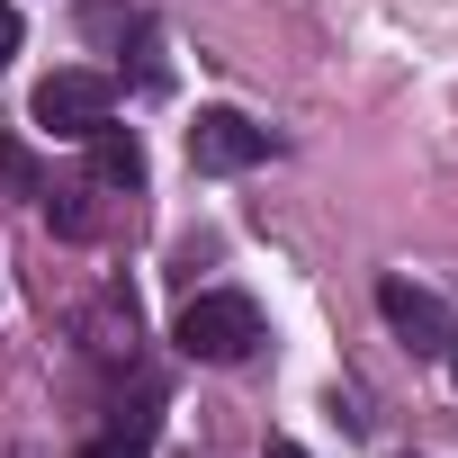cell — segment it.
<instances>
[{"label":"cell","instance_id":"6da1fadb","mask_svg":"<svg viewBox=\"0 0 458 458\" xmlns=\"http://www.w3.org/2000/svg\"><path fill=\"white\" fill-rule=\"evenodd\" d=\"M171 342H180L189 360H207V369H234V360H252V351H261V306H252L243 288H207V297H189V306H180Z\"/></svg>","mask_w":458,"mask_h":458},{"label":"cell","instance_id":"7a4b0ae2","mask_svg":"<svg viewBox=\"0 0 458 458\" xmlns=\"http://www.w3.org/2000/svg\"><path fill=\"white\" fill-rule=\"evenodd\" d=\"M117 117V90H108V72H81V64H64V72H46L37 81V126L46 135H64V144H81L90 126H108Z\"/></svg>","mask_w":458,"mask_h":458},{"label":"cell","instance_id":"3957f363","mask_svg":"<svg viewBox=\"0 0 458 458\" xmlns=\"http://www.w3.org/2000/svg\"><path fill=\"white\" fill-rule=\"evenodd\" d=\"M189 162L198 171H252V162H270V126H252L243 108H198Z\"/></svg>","mask_w":458,"mask_h":458},{"label":"cell","instance_id":"277c9868","mask_svg":"<svg viewBox=\"0 0 458 458\" xmlns=\"http://www.w3.org/2000/svg\"><path fill=\"white\" fill-rule=\"evenodd\" d=\"M377 315L404 333V351H413V360L449 351V315H440V297H422V288H404V279H377Z\"/></svg>","mask_w":458,"mask_h":458},{"label":"cell","instance_id":"5b68a950","mask_svg":"<svg viewBox=\"0 0 458 458\" xmlns=\"http://www.w3.org/2000/svg\"><path fill=\"white\" fill-rule=\"evenodd\" d=\"M81 144H90V189H135V180H144V144H135L117 117H108V126H90Z\"/></svg>","mask_w":458,"mask_h":458},{"label":"cell","instance_id":"8992f818","mask_svg":"<svg viewBox=\"0 0 458 458\" xmlns=\"http://www.w3.org/2000/svg\"><path fill=\"white\" fill-rule=\"evenodd\" d=\"M99 189L81 180V189H46V216H55V234H72V243H90L99 234V207H90Z\"/></svg>","mask_w":458,"mask_h":458},{"label":"cell","instance_id":"52a82bcc","mask_svg":"<svg viewBox=\"0 0 458 458\" xmlns=\"http://www.w3.org/2000/svg\"><path fill=\"white\" fill-rule=\"evenodd\" d=\"M0 180H10L19 198H46V180H37V162L19 153V135H0Z\"/></svg>","mask_w":458,"mask_h":458},{"label":"cell","instance_id":"ba28073f","mask_svg":"<svg viewBox=\"0 0 458 458\" xmlns=\"http://www.w3.org/2000/svg\"><path fill=\"white\" fill-rule=\"evenodd\" d=\"M81 458H144V431H99Z\"/></svg>","mask_w":458,"mask_h":458},{"label":"cell","instance_id":"9c48e42d","mask_svg":"<svg viewBox=\"0 0 458 458\" xmlns=\"http://www.w3.org/2000/svg\"><path fill=\"white\" fill-rule=\"evenodd\" d=\"M10 55H19V10L0 0V72H10Z\"/></svg>","mask_w":458,"mask_h":458},{"label":"cell","instance_id":"30bf717a","mask_svg":"<svg viewBox=\"0 0 458 458\" xmlns=\"http://www.w3.org/2000/svg\"><path fill=\"white\" fill-rule=\"evenodd\" d=\"M270 458H306V449H297V440H270Z\"/></svg>","mask_w":458,"mask_h":458},{"label":"cell","instance_id":"8fae6325","mask_svg":"<svg viewBox=\"0 0 458 458\" xmlns=\"http://www.w3.org/2000/svg\"><path fill=\"white\" fill-rule=\"evenodd\" d=\"M449 377H458V324H449Z\"/></svg>","mask_w":458,"mask_h":458}]
</instances>
